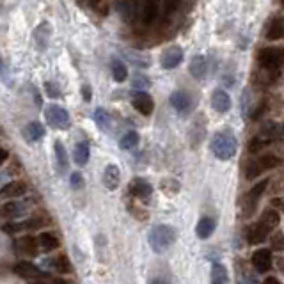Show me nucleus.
I'll list each match as a JSON object with an SVG mask.
<instances>
[{"label":"nucleus","mask_w":284,"mask_h":284,"mask_svg":"<svg viewBox=\"0 0 284 284\" xmlns=\"http://www.w3.org/2000/svg\"><path fill=\"white\" fill-rule=\"evenodd\" d=\"M15 272L25 280H32V282H39V280H50L46 272H43L39 266H36L30 261H20L15 266Z\"/></svg>","instance_id":"7"},{"label":"nucleus","mask_w":284,"mask_h":284,"mask_svg":"<svg viewBox=\"0 0 284 284\" xmlns=\"http://www.w3.org/2000/svg\"><path fill=\"white\" fill-rule=\"evenodd\" d=\"M236 137L233 135L231 130H221L211 137V144H209V150L219 160H229V158L235 157L236 153Z\"/></svg>","instance_id":"1"},{"label":"nucleus","mask_w":284,"mask_h":284,"mask_svg":"<svg viewBox=\"0 0 284 284\" xmlns=\"http://www.w3.org/2000/svg\"><path fill=\"white\" fill-rule=\"evenodd\" d=\"M89 157H91L89 142L87 140L79 142L75 146V151H73V162H75L79 167H84V165H87V162H89Z\"/></svg>","instance_id":"22"},{"label":"nucleus","mask_w":284,"mask_h":284,"mask_svg":"<svg viewBox=\"0 0 284 284\" xmlns=\"http://www.w3.org/2000/svg\"><path fill=\"white\" fill-rule=\"evenodd\" d=\"M150 86H151V80L148 79L144 73H135L133 79H131V87H133L135 91H144Z\"/></svg>","instance_id":"38"},{"label":"nucleus","mask_w":284,"mask_h":284,"mask_svg":"<svg viewBox=\"0 0 284 284\" xmlns=\"http://www.w3.org/2000/svg\"><path fill=\"white\" fill-rule=\"evenodd\" d=\"M123 55L128 59V62H131L135 67H138V69H142V67H148L151 64L150 57H148L146 53L137 52V50H123Z\"/></svg>","instance_id":"25"},{"label":"nucleus","mask_w":284,"mask_h":284,"mask_svg":"<svg viewBox=\"0 0 284 284\" xmlns=\"http://www.w3.org/2000/svg\"><path fill=\"white\" fill-rule=\"evenodd\" d=\"M2 67H4V60H2V55H0V71H2Z\"/></svg>","instance_id":"49"},{"label":"nucleus","mask_w":284,"mask_h":284,"mask_svg":"<svg viewBox=\"0 0 284 284\" xmlns=\"http://www.w3.org/2000/svg\"><path fill=\"white\" fill-rule=\"evenodd\" d=\"M279 165V158L275 155H265L261 158H256V160L249 162L245 167V178L247 180H254L259 174H263L265 171H272Z\"/></svg>","instance_id":"4"},{"label":"nucleus","mask_w":284,"mask_h":284,"mask_svg":"<svg viewBox=\"0 0 284 284\" xmlns=\"http://www.w3.org/2000/svg\"><path fill=\"white\" fill-rule=\"evenodd\" d=\"M282 2H284V0H282Z\"/></svg>","instance_id":"51"},{"label":"nucleus","mask_w":284,"mask_h":284,"mask_svg":"<svg viewBox=\"0 0 284 284\" xmlns=\"http://www.w3.org/2000/svg\"><path fill=\"white\" fill-rule=\"evenodd\" d=\"M180 2H181V0H164V13H165V16H171L172 13L178 11V8H180Z\"/></svg>","instance_id":"42"},{"label":"nucleus","mask_w":284,"mask_h":284,"mask_svg":"<svg viewBox=\"0 0 284 284\" xmlns=\"http://www.w3.org/2000/svg\"><path fill=\"white\" fill-rule=\"evenodd\" d=\"M89 4L96 15H100V16L109 15V2H107V0H89Z\"/></svg>","instance_id":"39"},{"label":"nucleus","mask_w":284,"mask_h":284,"mask_svg":"<svg viewBox=\"0 0 284 284\" xmlns=\"http://www.w3.org/2000/svg\"><path fill=\"white\" fill-rule=\"evenodd\" d=\"M279 221H280V217H279V213L275 211V209H265L263 211V215H261V222L263 224L266 226L268 229H273V228H277L279 226Z\"/></svg>","instance_id":"36"},{"label":"nucleus","mask_w":284,"mask_h":284,"mask_svg":"<svg viewBox=\"0 0 284 284\" xmlns=\"http://www.w3.org/2000/svg\"><path fill=\"white\" fill-rule=\"evenodd\" d=\"M128 190H130V194L135 199H140V201H148L151 197V194H153V187L146 180H142V178L131 180L130 185H128Z\"/></svg>","instance_id":"11"},{"label":"nucleus","mask_w":284,"mask_h":284,"mask_svg":"<svg viewBox=\"0 0 284 284\" xmlns=\"http://www.w3.org/2000/svg\"><path fill=\"white\" fill-rule=\"evenodd\" d=\"M265 109H266V103H261V105H259V107H258V109H256L254 110V112H252V119H254V121H258L259 119V117H261L263 116V112H265Z\"/></svg>","instance_id":"44"},{"label":"nucleus","mask_w":284,"mask_h":284,"mask_svg":"<svg viewBox=\"0 0 284 284\" xmlns=\"http://www.w3.org/2000/svg\"><path fill=\"white\" fill-rule=\"evenodd\" d=\"M265 282H266V284H272V282H273V284H277V282H279V280H277L275 277H268V279H266Z\"/></svg>","instance_id":"48"},{"label":"nucleus","mask_w":284,"mask_h":284,"mask_svg":"<svg viewBox=\"0 0 284 284\" xmlns=\"http://www.w3.org/2000/svg\"><path fill=\"white\" fill-rule=\"evenodd\" d=\"M45 126H43V123H39V121H32V123H29L25 126V130H23V137H25L27 142H36L39 140V138L45 137Z\"/></svg>","instance_id":"21"},{"label":"nucleus","mask_w":284,"mask_h":284,"mask_svg":"<svg viewBox=\"0 0 284 284\" xmlns=\"http://www.w3.org/2000/svg\"><path fill=\"white\" fill-rule=\"evenodd\" d=\"M138 140H140V137H138L137 131L130 130L119 138V148H121V150H131V148L137 146Z\"/></svg>","instance_id":"35"},{"label":"nucleus","mask_w":284,"mask_h":284,"mask_svg":"<svg viewBox=\"0 0 284 284\" xmlns=\"http://www.w3.org/2000/svg\"><path fill=\"white\" fill-rule=\"evenodd\" d=\"M211 107L221 114L228 112L231 109V98H229V94L224 89H215L211 94Z\"/></svg>","instance_id":"19"},{"label":"nucleus","mask_w":284,"mask_h":284,"mask_svg":"<svg viewBox=\"0 0 284 284\" xmlns=\"http://www.w3.org/2000/svg\"><path fill=\"white\" fill-rule=\"evenodd\" d=\"M48 224V219L43 217H32L27 219L23 222H16V224H6L4 231L6 233H18V231H25V229H41Z\"/></svg>","instance_id":"10"},{"label":"nucleus","mask_w":284,"mask_h":284,"mask_svg":"<svg viewBox=\"0 0 284 284\" xmlns=\"http://www.w3.org/2000/svg\"><path fill=\"white\" fill-rule=\"evenodd\" d=\"M176 242V231L174 228L167 224H158L151 229L150 233V247L153 249V252L162 254Z\"/></svg>","instance_id":"2"},{"label":"nucleus","mask_w":284,"mask_h":284,"mask_svg":"<svg viewBox=\"0 0 284 284\" xmlns=\"http://www.w3.org/2000/svg\"><path fill=\"white\" fill-rule=\"evenodd\" d=\"M110 71H112V79L116 82H124L128 79V69H126V64L123 62L121 59H114L112 64H110Z\"/></svg>","instance_id":"31"},{"label":"nucleus","mask_w":284,"mask_h":284,"mask_svg":"<svg viewBox=\"0 0 284 284\" xmlns=\"http://www.w3.org/2000/svg\"><path fill=\"white\" fill-rule=\"evenodd\" d=\"M121 183V172L119 167L114 164H109L103 171V185L107 190H116Z\"/></svg>","instance_id":"18"},{"label":"nucleus","mask_w":284,"mask_h":284,"mask_svg":"<svg viewBox=\"0 0 284 284\" xmlns=\"http://www.w3.org/2000/svg\"><path fill=\"white\" fill-rule=\"evenodd\" d=\"M270 231H272V229H268L261 221H259L247 229V240H249V243H252V245H258V243L265 242Z\"/></svg>","instance_id":"17"},{"label":"nucleus","mask_w":284,"mask_h":284,"mask_svg":"<svg viewBox=\"0 0 284 284\" xmlns=\"http://www.w3.org/2000/svg\"><path fill=\"white\" fill-rule=\"evenodd\" d=\"M94 123L101 131H110L112 130V116L105 109L94 110Z\"/></svg>","instance_id":"28"},{"label":"nucleus","mask_w":284,"mask_h":284,"mask_svg":"<svg viewBox=\"0 0 284 284\" xmlns=\"http://www.w3.org/2000/svg\"><path fill=\"white\" fill-rule=\"evenodd\" d=\"M50 36H52V27H50L48 22H43L36 27V30H34V41H36V48H38L39 52L46 50Z\"/></svg>","instance_id":"14"},{"label":"nucleus","mask_w":284,"mask_h":284,"mask_svg":"<svg viewBox=\"0 0 284 284\" xmlns=\"http://www.w3.org/2000/svg\"><path fill=\"white\" fill-rule=\"evenodd\" d=\"M131 105L133 109L137 110L142 116H151L155 110V101L146 91H135L133 96H131Z\"/></svg>","instance_id":"8"},{"label":"nucleus","mask_w":284,"mask_h":284,"mask_svg":"<svg viewBox=\"0 0 284 284\" xmlns=\"http://www.w3.org/2000/svg\"><path fill=\"white\" fill-rule=\"evenodd\" d=\"M266 144H268V142H265L263 140L261 137H254V138H251V142H249V151H251V153H259V151L263 150V148L266 146Z\"/></svg>","instance_id":"41"},{"label":"nucleus","mask_w":284,"mask_h":284,"mask_svg":"<svg viewBox=\"0 0 284 284\" xmlns=\"http://www.w3.org/2000/svg\"><path fill=\"white\" fill-rule=\"evenodd\" d=\"M284 36V25L280 20H273L272 25L268 27V32H266V38L270 39V41H277V39H280Z\"/></svg>","instance_id":"37"},{"label":"nucleus","mask_w":284,"mask_h":284,"mask_svg":"<svg viewBox=\"0 0 284 284\" xmlns=\"http://www.w3.org/2000/svg\"><path fill=\"white\" fill-rule=\"evenodd\" d=\"M228 280H229V275H228L226 266L221 265V263H215V265L211 266V282L213 284H226Z\"/></svg>","instance_id":"34"},{"label":"nucleus","mask_w":284,"mask_h":284,"mask_svg":"<svg viewBox=\"0 0 284 284\" xmlns=\"http://www.w3.org/2000/svg\"><path fill=\"white\" fill-rule=\"evenodd\" d=\"M77 2H79V4H84V0H77Z\"/></svg>","instance_id":"50"},{"label":"nucleus","mask_w":284,"mask_h":284,"mask_svg":"<svg viewBox=\"0 0 284 284\" xmlns=\"http://www.w3.org/2000/svg\"><path fill=\"white\" fill-rule=\"evenodd\" d=\"M8 158H9V153L4 150V148H0V165L4 164V162L8 160Z\"/></svg>","instance_id":"47"},{"label":"nucleus","mask_w":284,"mask_h":284,"mask_svg":"<svg viewBox=\"0 0 284 284\" xmlns=\"http://www.w3.org/2000/svg\"><path fill=\"white\" fill-rule=\"evenodd\" d=\"M45 117H46V123L52 128H55V130L66 131V130H69V126H71L69 112H67L66 109H62L60 105H55V103L48 105L45 110Z\"/></svg>","instance_id":"3"},{"label":"nucleus","mask_w":284,"mask_h":284,"mask_svg":"<svg viewBox=\"0 0 284 284\" xmlns=\"http://www.w3.org/2000/svg\"><path fill=\"white\" fill-rule=\"evenodd\" d=\"M0 192L6 197H22V195L27 194V185L25 181H11V183L4 185Z\"/></svg>","instance_id":"27"},{"label":"nucleus","mask_w":284,"mask_h":284,"mask_svg":"<svg viewBox=\"0 0 284 284\" xmlns=\"http://www.w3.org/2000/svg\"><path fill=\"white\" fill-rule=\"evenodd\" d=\"M15 252L20 258H32V256H36L39 252L38 242L32 236H23V238L15 242Z\"/></svg>","instance_id":"9"},{"label":"nucleus","mask_w":284,"mask_h":284,"mask_svg":"<svg viewBox=\"0 0 284 284\" xmlns=\"http://www.w3.org/2000/svg\"><path fill=\"white\" fill-rule=\"evenodd\" d=\"M171 105L180 114H187L192 110V98L185 91H174L171 94Z\"/></svg>","instance_id":"13"},{"label":"nucleus","mask_w":284,"mask_h":284,"mask_svg":"<svg viewBox=\"0 0 284 284\" xmlns=\"http://www.w3.org/2000/svg\"><path fill=\"white\" fill-rule=\"evenodd\" d=\"M259 64L261 67L279 73L284 66V50L280 48H265L259 53Z\"/></svg>","instance_id":"6"},{"label":"nucleus","mask_w":284,"mask_h":284,"mask_svg":"<svg viewBox=\"0 0 284 284\" xmlns=\"http://www.w3.org/2000/svg\"><path fill=\"white\" fill-rule=\"evenodd\" d=\"M50 266L59 273H71L73 272V265H71V261L67 259V256H64V254L57 256L53 261H50Z\"/></svg>","instance_id":"33"},{"label":"nucleus","mask_w":284,"mask_h":284,"mask_svg":"<svg viewBox=\"0 0 284 284\" xmlns=\"http://www.w3.org/2000/svg\"><path fill=\"white\" fill-rule=\"evenodd\" d=\"M252 265L258 270L259 273L268 272L270 266H272V252L268 249H258V251L252 254Z\"/></svg>","instance_id":"16"},{"label":"nucleus","mask_w":284,"mask_h":284,"mask_svg":"<svg viewBox=\"0 0 284 284\" xmlns=\"http://www.w3.org/2000/svg\"><path fill=\"white\" fill-rule=\"evenodd\" d=\"M80 91H82L84 101H86V103H89V101H91V87L87 86V84H84L82 89H80Z\"/></svg>","instance_id":"45"},{"label":"nucleus","mask_w":284,"mask_h":284,"mask_svg":"<svg viewBox=\"0 0 284 284\" xmlns=\"http://www.w3.org/2000/svg\"><path fill=\"white\" fill-rule=\"evenodd\" d=\"M45 89H46V94H48L52 100H57V98H60V91H59V87H57L55 84L46 82L45 84Z\"/></svg>","instance_id":"43"},{"label":"nucleus","mask_w":284,"mask_h":284,"mask_svg":"<svg viewBox=\"0 0 284 284\" xmlns=\"http://www.w3.org/2000/svg\"><path fill=\"white\" fill-rule=\"evenodd\" d=\"M23 211H25V206L18 201H8L2 206V215H4V217L15 219V217H20Z\"/></svg>","instance_id":"32"},{"label":"nucleus","mask_w":284,"mask_h":284,"mask_svg":"<svg viewBox=\"0 0 284 284\" xmlns=\"http://www.w3.org/2000/svg\"><path fill=\"white\" fill-rule=\"evenodd\" d=\"M116 11L124 22H133L137 16V6L135 0H117L116 2Z\"/></svg>","instance_id":"20"},{"label":"nucleus","mask_w":284,"mask_h":284,"mask_svg":"<svg viewBox=\"0 0 284 284\" xmlns=\"http://www.w3.org/2000/svg\"><path fill=\"white\" fill-rule=\"evenodd\" d=\"M69 185L73 190H80V188H84V185H86V180H84L82 172H71L69 176Z\"/></svg>","instance_id":"40"},{"label":"nucleus","mask_w":284,"mask_h":284,"mask_svg":"<svg viewBox=\"0 0 284 284\" xmlns=\"http://www.w3.org/2000/svg\"><path fill=\"white\" fill-rule=\"evenodd\" d=\"M188 69H190V75L194 77V79H204L206 73H208V62H206V59L202 55H195L194 59L190 60V66H188Z\"/></svg>","instance_id":"23"},{"label":"nucleus","mask_w":284,"mask_h":284,"mask_svg":"<svg viewBox=\"0 0 284 284\" xmlns=\"http://www.w3.org/2000/svg\"><path fill=\"white\" fill-rule=\"evenodd\" d=\"M135 6H137L138 18H140V22L146 27L153 25L157 22L158 11H160L158 0H135Z\"/></svg>","instance_id":"5"},{"label":"nucleus","mask_w":284,"mask_h":284,"mask_svg":"<svg viewBox=\"0 0 284 284\" xmlns=\"http://www.w3.org/2000/svg\"><path fill=\"white\" fill-rule=\"evenodd\" d=\"M32 93H34V103H36V107H41V105H43V100H41V96H39L38 89H34Z\"/></svg>","instance_id":"46"},{"label":"nucleus","mask_w":284,"mask_h":284,"mask_svg":"<svg viewBox=\"0 0 284 284\" xmlns=\"http://www.w3.org/2000/svg\"><path fill=\"white\" fill-rule=\"evenodd\" d=\"M181 60H183V50L180 46H171V48H167L162 53L160 62L164 69H174V67L180 66Z\"/></svg>","instance_id":"12"},{"label":"nucleus","mask_w":284,"mask_h":284,"mask_svg":"<svg viewBox=\"0 0 284 284\" xmlns=\"http://www.w3.org/2000/svg\"><path fill=\"white\" fill-rule=\"evenodd\" d=\"M215 231V221L211 217H202L201 221L197 222V228H195V233L201 240H206L213 235Z\"/></svg>","instance_id":"29"},{"label":"nucleus","mask_w":284,"mask_h":284,"mask_svg":"<svg viewBox=\"0 0 284 284\" xmlns=\"http://www.w3.org/2000/svg\"><path fill=\"white\" fill-rule=\"evenodd\" d=\"M282 133H284V126H279V124H275V123H266L265 126L261 128L259 137H261L265 142H270V140H273V138H277L279 135H282Z\"/></svg>","instance_id":"30"},{"label":"nucleus","mask_w":284,"mask_h":284,"mask_svg":"<svg viewBox=\"0 0 284 284\" xmlns=\"http://www.w3.org/2000/svg\"><path fill=\"white\" fill-rule=\"evenodd\" d=\"M36 242H38L39 251H43V252L55 251L57 247L60 245L59 240H57V236H53L52 233H39V236L36 238Z\"/></svg>","instance_id":"26"},{"label":"nucleus","mask_w":284,"mask_h":284,"mask_svg":"<svg viewBox=\"0 0 284 284\" xmlns=\"http://www.w3.org/2000/svg\"><path fill=\"white\" fill-rule=\"evenodd\" d=\"M53 151H55L57 169H59L60 174H64V172H67V169H69V160H67L66 148L62 146V142L60 140H55V144H53Z\"/></svg>","instance_id":"24"},{"label":"nucleus","mask_w":284,"mask_h":284,"mask_svg":"<svg viewBox=\"0 0 284 284\" xmlns=\"http://www.w3.org/2000/svg\"><path fill=\"white\" fill-rule=\"evenodd\" d=\"M266 185H268V180H263L261 183H258L256 187H252L251 190H249V194H247V197H245V211H247V217H249V215H251V213L254 211L256 202H258V199L263 195V192L266 190Z\"/></svg>","instance_id":"15"}]
</instances>
